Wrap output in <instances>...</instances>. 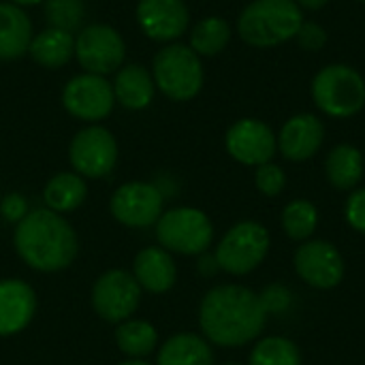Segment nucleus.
Wrapping results in <instances>:
<instances>
[{
    "label": "nucleus",
    "instance_id": "1",
    "mask_svg": "<svg viewBox=\"0 0 365 365\" xmlns=\"http://www.w3.org/2000/svg\"><path fill=\"white\" fill-rule=\"evenodd\" d=\"M267 310L261 295L240 284H222L207 291L199 308V325L205 338L218 346H244L261 336Z\"/></svg>",
    "mask_w": 365,
    "mask_h": 365
},
{
    "label": "nucleus",
    "instance_id": "2",
    "mask_svg": "<svg viewBox=\"0 0 365 365\" xmlns=\"http://www.w3.org/2000/svg\"><path fill=\"white\" fill-rule=\"evenodd\" d=\"M15 250L36 272H60L77 257V235L56 212H28L15 229Z\"/></svg>",
    "mask_w": 365,
    "mask_h": 365
},
{
    "label": "nucleus",
    "instance_id": "3",
    "mask_svg": "<svg viewBox=\"0 0 365 365\" xmlns=\"http://www.w3.org/2000/svg\"><path fill=\"white\" fill-rule=\"evenodd\" d=\"M302 24L295 0H252L237 19V32L252 47H274L295 38Z\"/></svg>",
    "mask_w": 365,
    "mask_h": 365
},
{
    "label": "nucleus",
    "instance_id": "4",
    "mask_svg": "<svg viewBox=\"0 0 365 365\" xmlns=\"http://www.w3.org/2000/svg\"><path fill=\"white\" fill-rule=\"evenodd\" d=\"M312 101L329 118L344 120L365 107V79L349 64H327L312 79Z\"/></svg>",
    "mask_w": 365,
    "mask_h": 365
},
{
    "label": "nucleus",
    "instance_id": "5",
    "mask_svg": "<svg viewBox=\"0 0 365 365\" xmlns=\"http://www.w3.org/2000/svg\"><path fill=\"white\" fill-rule=\"evenodd\" d=\"M154 83L171 101L184 103L195 98L203 88L201 58L180 43L163 47L154 56Z\"/></svg>",
    "mask_w": 365,
    "mask_h": 365
},
{
    "label": "nucleus",
    "instance_id": "6",
    "mask_svg": "<svg viewBox=\"0 0 365 365\" xmlns=\"http://www.w3.org/2000/svg\"><path fill=\"white\" fill-rule=\"evenodd\" d=\"M269 244V231L261 222L244 220L225 233L214 257L222 272L233 276H246L265 261Z\"/></svg>",
    "mask_w": 365,
    "mask_h": 365
},
{
    "label": "nucleus",
    "instance_id": "7",
    "mask_svg": "<svg viewBox=\"0 0 365 365\" xmlns=\"http://www.w3.org/2000/svg\"><path fill=\"white\" fill-rule=\"evenodd\" d=\"M156 237L165 250L180 255H203L214 240L212 220L197 207H175L156 222Z\"/></svg>",
    "mask_w": 365,
    "mask_h": 365
},
{
    "label": "nucleus",
    "instance_id": "8",
    "mask_svg": "<svg viewBox=\"0 0 365 365\" xmlns=\"http://www.w3.org/2000/svg\"><path fill=\"white\" fill-rule=\"evenodd\" d=\"M75 58L86 73L107 75L122 66L126 45L120 32L107 24L86 26L75 38Z\"/></svg>",
    "mask_w": 365,
    "mask_h": 365
},
{
    "label": "nucleus",
    "instance_id": "9",
    "mask_svg": "<svg viewBox=\"0 0 365 365\" xmlns=\"http://www.w3.org/2000/svg\"><path fill=\"white\" fill-rule=\"evenodd\" d=\"M68 158L81 178H105L118 163L115 137L103 126H88L73 137Z\"/></svg>",
    "mask_w": 365,
    "mask_h": 365
},
{
    "label": "nucleus",
    "instance_id": "10",
    "mask_svg": "<svg viewBox=\"0 0 365 365\" xmlns=\"http://www.w3.org/2000/svg\"><path fill=\"white\" fill-rule=\"evenodd\" d=\"M297 276L312 289L329 291L344 280V259L340 250L325 240L304 242L293 257Z\"/></svg>",
    "mask_w": 365,
    "mask_h": 365
},
{
    "label": "nucleus",
    "instance_id": "11",
    "mask_svg": "<svg viewBox=\"0 0 365 365\" xmlns=\"http://www.w3.org/2000/svg\"><path fill=\"white\" fill-rule=\"evenodd\" d=\"M141 302V287L128 272L111 269L103 274L92 289L94 312L109 323H124Z\"/></svg>",
    "mask_w": 365,
    "mask_h": 365
},
{
    "label": "nucleus",
    "instance_id": "12",
    "mask_svg": "<svg viewBox=\"0 0 365 365\" xmlns=\"http://www.w3.org/2000/svg\"><path fill=\"white\" fill-rule=\"evenodd\" d=\"M115 94L113 86L103 75L83 73L73 77L62 90L64 109L83 122H98L107 118L113 109Z\"/></svg>",
    "mask_w": 365,
    "mask_h": 365
},
{
    "label": "nucleus",
    "instance_id": "13",
    "mask_svg": "<svg viewBox=\"0 0 365 365\" xmlns=\"http://www.w3.org/2000/svg\"><path fill=\"white\" fill-rule=\"evenodd\" d=\"M225 145L233 160L248 167H259L272 163V158L276 156L278 137L265 122L255 118H244L237 120L227 130Z\"/></svg>",
    "mask_w": 365,
    "mask_h": 365
},
{
    "label": "nucleus",
    "instance_id": "14",
    "mask_svg": "<svg viewBox=\"0 0 365 365\" xmlns=\"http://www.w3.org/2000/svg\"><path fill=\"white\" fill-rule=\"evenodd\" d=\"M111 214L126 227H152L163 216V195L154 184L128 182L111 195Z\"/></svg>",
    "mask_w": 365,
    "mask_h": 365
},
{
    "label": "nucleus",
    "instance_id": "15",
    "mask_svg": "<svg viewBox=\"0 0 365 365\" xmlns=\"http://www.w3.org/2000/svg\"><path fill=\"white\" fill-rule=\"evenodd\" d=\"M137 21L148 38L169 43L188 30L190 13L184 0H139Z\"/></svg>",
    "mask_w": 365,
    "mask_h": 365
},
{
    "label": "nucleus",
    "instance_id": "16",
    "mask_svg": "<svg viewBox=\"0 0 365 365\" xmlns=\"http://www.w3.org/2000/svg\"><path fill=\"white\" fill-rule=\"evenodd\" d=\"M325 126L314 113H297L278 133V150L291 163L310 160L323 145Z\"/></svg>",
    "mask_w": 365,
    "mask_h": 365
},
{
    "label": "nucleus",
    "instance_id": "17",
    "mask_svg": "<svg viewBox=\"0 0 365 365\" xmlns=\"http://www.w3.org/2000/svg\"><path fill=\"white\" fill-rule=\"evenodd\" d=\"M36 312L34 289L21 280H0V336L24 331Z\"/></svg>",
    "mask_w": 365,
    "mask_h": 365
},
{
    "label": "nucleus",
    "instance_id": "18",
    "mask_svg": "<svg viewBox=\"0 0 365 365\" xmlns=\"http://www.w3.org/2000/svg\"><path fill=\"white\" fill-rule=\"evenodd\" d=\"M135 280L150 293H167L178 278L175 261L165 248H143L133 263Z\"/></svg>",
    "mask_w": 365,
    "mask_h": 365
},
{
    "label": "nucleus",
    "instance_id": "19",
    "mask_svg": "<svg viewBox=\"0 0 365 365\" xmlns=\"http://www.w3.org/2000/svg\"><path fill=\"white\" fill-rule=\"evenodd\" d=\"M32 24L26 11L13 2H0V60L9 62L28 53Z\"/></svg>",
    "mask_w": 365,
    "mask_h": 365
},
{
    "label": "nucleus",
    "instance_id": "20",
    "mask_svg": "<svg viewBox=\"0 0 365 365\" xmlns=\"http://www.w3.org/2000/svg\"><path fill=\"white\" fill-rule=\"evenodd\" d=\"M113 86V94L115 101H120L122 107L139 111L145 109L152 98H154V77L152 73L141 66V64H126L115 73V81Z\"/></svg>",
    "mask_w": 365,
    "mask_h": 365
},
{
    "label": "nucleus",
    "instance_id": "21",
    "mask_svg": "<svg viewBox=\"0 0 365 365\" xmlns=\"http://www.w3.org/2000/svg\"><path fill=\"white\" fill-rule=\"evenodd\" d=\"M28 53L32 60L45 68H60L64 66L75 53V38L71 32L58 28H45L36 36H32Z\"/></svg>",
    "mask_w": 365,
    "mask_h": 365
},
{
    "label": "nucleus",
    "instance_id": "22",
    "mask_svg": "<svg viewBox=\"0 0 365 365\" xmlns=\"http://www.w3.org/2000/svg\"><path fill=\"white\" fill-rule=\"evenodd\" d=\"M325 173L334 188L353 190L364 178V154L351 143H340L327 154Z\"/></svg>",
    "mask_w": 365,
    "mask_h": 365
},
{
    "label": "nucleus",
    "instance_id": "23",
    "mask_svg": "<svg viewBox=\"0 0 365 365\" xmlns=\"http://www.w3.org/2000/svg\"><path fill=\"white\" fill-rule=\"evenodd\" d=\"M156 365H214V353L203 338L178 334L163 344Z\"/></svg>",
    "mask_w": 365,
    "mask_h": 365
},
{
    "label": "nucleus",
    "instance_id": "24",
    "mask_svg": "<svg viewBox=\"0 0 365 365\" xmlns=\"http://www.w3.org/2000/svg\"><path fill=\"white\" fill-rule=\"evenodd\" d=\"M86 195L88 188L79 173H58L47 182L43 190V199L47 207L56 214L77 210L86 201Z\"/></svg>",
    "mask_w": 365,
    "mask_h": 365
},
{
    "label": "nucleus",
    "instance_id": "25",
    "mask_svg": "<svg viewBox=\"0 0 365 365\" xmlns=\"http://www.w3.org/2000/svg\"><path fill=\"white\" fill-rule=\"evenodd\" d=\"M231 41V26L222 17H205L190 32V49L197 56H216Z\"/></svg>",
    "mask_w": 365,
    "mask_h": 365
},
{
    "label": "nucleus",
    "instance_id": "26",
    "mask_svg": "<svg viewBox=\"0 0 365 365\" xmlns=\"http://www.w3.org/2000/svg\"><path fill=\"white\" fill-rule=\"evenodd\" d=\"M158 340L156 329L148 321H124L115 329V342L128 357H145L154 351Z\"/></svg>",
    "mask_w": 365,
    "mask_h": 365
},
{
    "label": "nucleus",
    "instance_id": "27",
    "mask_svg": "<svg viewBox=\"0 0 365 365\" xmlns=\"http://www.w3.org/2000/svg\"><path fill=\"white\" fill-rule=\"evenodd\" d=\"M319 225V210L308 199H295L282 210V229L295 242H308Z\"/></svg>",
    "mask_w": 365,
    "mask_h": 365
},
{
    "label": "nucleus",
    "instance_id": "28",
    "mask_svg": "<svg viewBox=\"0 0 365 365\" xmlns=\"http://www.w3.org/2000/svg\"><path fill=\"white\" fill-rule=\"evenodd\" d=\"M250 365H302V353L293 340L269 336L252 349Z\"/></svg>",
    "mask_w": 365,
    "mask_h": 365
},
{
    "label": "nucleus",
    "instance_id": "29",
    "mask_svg": "<svg viewBox=\"0 0 365 365\" xmlns=\"http://www.w3.org/2000/svg\"><path fill=\"white\" fill-rule=\"evenodd\" d=\"M83 0H45V17L49 28L73 32L79 28L83 17Z\"/></svg>",
    "mask_w": 365,
    "mask_h": 365
},
{
    "label": "nucleus",
    "instance_id": "30",
    "mask_svg": "<svg viewBox=\"0 0 365 365\" xmlns=\"http://www.w3.org/2000/svg\"><path fill=\"white\" fill-rule=\"evenodd\" d=\"M255 184H257V188H259L261 195H265V197H278L284 190V186H287V175H284L282 167H278L274 163H265V165H259L257 167Z\"/></svg>",
    "mask_w": 365,
    "mask_h": 365
},
{
    "label": "nucleus",
    "instance_id": "31",
    "mask_svg": "<svg viewBox=\"0 0 365 365\" xmlns=\"http://www.w3.org/2000/svg\"><path fill=\"white\" fill-rule=\"evenodd\" d=\"M344 218L357 233L365 235V188H357L344 203Z\"/></svg>",
    "mask_w": 365,
    "mask_h": 365
},
{
    "label": "nucleus",
    "instance_id": "32",
    "mask_svg": "<svg viewBox=\"0 0 365 365\" xmlns=\"http://www.w3.org/2000/svg\"><path fill=\"white\" fill-rule=\"evenodd\" d=\"M297 43L302 49L306 51H321L327 45V32L323 26L314 24V21H304L299 32H297Z\"/></svg>",
    "mask_w": 365,
    "mask_h": 365
},
{
    "label": "nucleus",
    "instance_id": "33",
    "mask_svg": "<svg viewBox=\"0 0 365 365\" xmlns=\"http://www.w3.org/2000/svg\"><path fill=\"white\" fill-rule=\"evenodd\" d=\"M0 214H2L6 220H11V222L21 220V218L28 214L26 199H24L21 195H15V192L6 195V197L2 199V203H0Z\"/></svg>",
    "mask_w": 365,
    "mask_h": 365
},
{
    "label": "nucleus",
    "instance_id": "34",
    "mask_svg": "<svg viewBox=\"0 0 365 365\" xmlns=\"http://www.w3.org/2000/svg\"><path fill=\"white\" fill-rule=\"evenodd\" d=\"M299 6H304V9H310V11H319V9H323L329 0H295Z\"/></svg>",
    "mask_w": 365,
    "mask_h": 365
},
{
    "label": "nucleus",
    "instance_id": "35",
    "mask_svg": "<svg viewBox=\"0 0 365 365\" xmlns=\"http://www.w3.org/2000/svg\"><path fill=\"white\" fill-rule=\"evenodd\" d=\"M9 2H13V4H17V6H32V4H41V2H45V0H9Z\"/></svg>",
    "mask_w": 365,
    "mask_h": 365
},
{
    "label": "nucleus",
    "instance_id": "36",
    "mask_svg": "<svg viewBox=\"0 0 365 365\" xmlns=\"http://www.w3.org/2000/svg\"><path fill=\"white\" fill-rule=\"evenodd\" d=\"M120 365H150V364H145V361H139V359H133V361H124V364H120Z\"/></svg>",
    "mask_w": 365,
    "mask_h": 365
},
{
    "label": "nucleus",
    "instance_id": "37",
    "mask_svg": "<svg viewBox=\"0 0 365 365\" xmlns=\"http://www.w3.org/2000/svg\"><path fill=\"white\" fill-rule=\"evenodd\" d=\"M227 365H237V364H227Z\"/></svg>",
    "mask_w": 365,
    "mask_h": 365
},
{
    "label": "nucleus",
    "instance_id": "38",
    "mask_svg": "<svg viewBox=\"0 0 365 365\" xmlns=\"http://www.w3.org/2000/svg\"><path fill=\"white\" fill-rule=\"evenodd\" d=\"M361 2H365V0H361Z\"/></svg>",
    "mask_w": 365,
    "mask_h": 365
}]
</instances>
